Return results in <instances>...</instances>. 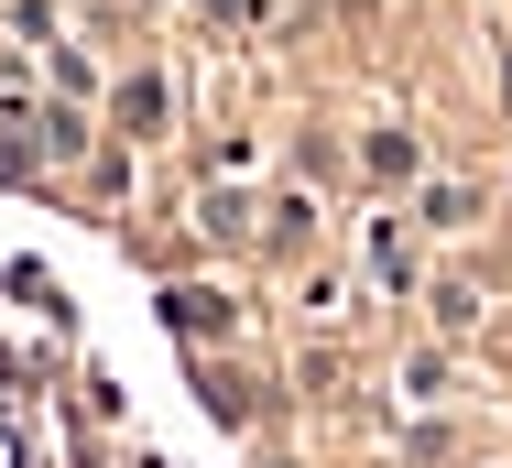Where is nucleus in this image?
<instances>
[{"instance_id":"nucleus-3","label":"nucleus","mask_w":512,"mask_h":468,"mask_svg":"<svg viewBox=\"0 0 512 468\" xmlns=\"http://www.w3.org/2000/svg\"><path fill=\"white\" fill-rule=\"evenodd\" d=\"M414 218H425V229H469L480 196H469V186H425V196H414Z\"/></svg>"},{"instance_id":"nucleus-5","label":"nucleus","mask_w":512,"mask_h":468,"mask_svg":"<svg viewBox=\"0 0 512 468\" xmlns=\"http://www.w3.org/2000/svg\"><path fill=\"white\" fill-rule=\"evenodd\" d=\"M262 11H273V0H207V22H229V33H251Z\"/></svg>"},{"instance_id":"nucleus-6","label":"nucleus","mask_w":512,"mask_h":468,"mask_svg":"<svg viewBox=\"0 0 512 468\" xmlns=\"http://www.w3.org/2000/svg\"><path fill=\"white\" fill-rule=\"evenodd\" d=\"M502 98H512V66H502Z\"/></svg>"},{"instance_id":"nucleus-1","label":"nucleus","mask_w":512,"mask_h":468,"mask_svg":"<svg viewBox=\"0 0 512 468\" xmlns=\"http://www.w3.org/2000/svg\"><path fill=\"white\" fill-rule=\"evenodd\" d=\"M109 120H120L131 142H164V120H175V88H164V66H131V77L109 88Z\"/></svg>"},{"instance_id":"nucleus-4","label":"nucleus","mask_w":512,"mask_h":468,"mask_svg":"<svg viewBox=\"0 0 512 468\" xmlns=\"http://www.w3.org/2000/svg\"><path fill=\"white\" fill-rule=\"evenodd\" d=\"M360 164H371L382 186H404V175H414V142H404V131H371V142H360Z\"/></svg>"},{"instance_id":"nucleus-7","label":"nucleus","mask_w":512,"mask_h":468,"mask_svg":"<svg viewBox=\"0 0 512 468\" xmlns=\"http://www.w3.org/2000/svg\"><path fill=\"white\" fill-rule=\"evenodd\" d=\"M153 11H164V0H153Z\"/></svg>"},{"instance_id":"nucleus-2","label":"nucleus","mask_w":512,"mask_h":468,"mask_svg":"<svg viewBox=\"0 0 512 468\" xmlns=\"http://www.w3.org/2000/svg\"><path fill=\"white\" fill-rule=\"evenodd\" d=\"M164 316H175L186 338H218V327H229V294H207V283H186V294H164Z\"/></svg>"}]
</instances>
